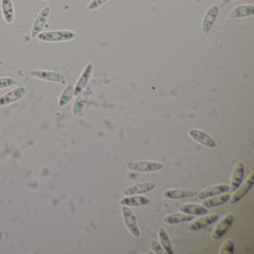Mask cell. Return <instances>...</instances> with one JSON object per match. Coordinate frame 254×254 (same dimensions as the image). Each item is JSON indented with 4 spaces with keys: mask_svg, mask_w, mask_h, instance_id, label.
Segmentation results:
<instances>
[{
    "mask_svg": "<svg viewBox=\"0 0 254 254\" xmlns=\"http://www.w3.org/2000/svg\"><path fill=\"white\" fill-rule=\"evenodd\" d=\"M16 84H17V81L15 78H11V77L0 78V90L13 87Z\"/></svg>",
    "mask_w": 254,
    "mask_h": 254,
    "instance_id": "27",
    "label": "cell"
},
{
    "mask_svg": "<svg viewBox=\"0 0 254 254\" xmlns=\"http://www.w3.org/2000/svg\"><path fill=\"white\" fill-rule=\"evenodd\" d=\"M254 14V5H239L233 8L230 14L229 17L232 19L242 18V17H250Z\"/></svg>",
    "mask_w": 254,
    "mask_h": 254,
    "instance_id": "20",
    "label": "cell"
},
{
    "mask_svg": "<svg viewBox=\"0 0 254 254\" xmlns=\"http://www.w3.org/2000/svg\"><path fill=\"white\" fill-rule=\"evenodd\" d=\"M1 8L5 23L8 24L12 23L15 17V11L12 0H1Z\"/></svg>",
    "mask_w": 254,
    "mask_h": 254,
    "instance_id": "18",
    "label": "cell"
},
{
    "mask_svg": "<svg viewBox=\"0 0 254 254\" xmlns=\"http://www.w3.org/2000/svg\"><path fill=\"white\" fill-rule=\"evenodd\" d=\"M179 210L183 213L191 214V215H205L207 213L208 209L202 205L196 203H186L180 206Z\"/></svg>",
    "mask_w": 254,
    "mask_h": 254,
    "instance_id": "22",
    "label": "cell"
},
{
    "mask_svg": "<svg viewBox=\"0 0 254 254\" xmlns=\"http://www.w3.org/2000/svg\"><path fill=\"white\" fill-rule=\"evenodd\" d=\"M244 172H245V167H244L243 163L242 162L236 163L234 169H233L231 181H230V189L231 191H236L242 184Z\"/></svg>",
    "mask_w": 254,
    "mask_h": 254,
    "instance_id": "14",
    "label": "cell"
},
{
    "mask_svg": "<svg viewBox=\"0 0 254 254\" xmlns=\"http://www.w3.org/2000/svg\"><path fill=\"white\" fill-rule=\"evenodd\" d=\"M151 247L152 248L154 254H164L165 251H163V248H162L161 245L158 243V242L156 240L151 241Z\"/></svg>",
    "mask_w": 254,
    "mask_h": 254,
    "instance_id": "29",
    "label": "cell"
},
{
    "mask_svg": "<svg viewBox=\"0 0 254 254\" xmlns=\"http://www.w3.org/2000/svg\"><path fill=\"white\" fill-rule=\"evenodd\" d=\"M75 83L74 81H71L64 90L63 93L61 95L59 100V105L62 108L66 106L72 100L74 96V91H75Z\"/></svg>",
    "mask_w": 254,
    "mask_h": 254,
    "instance_id": "24",
    "label": "cell"
},
{
    "mask_svg": "<svg viewBox=\"0 0 254 254\" xmlns=\"http://www.w3.org/2000/svg\"><path fill=\"white\" fill-rule=\"evenodd\" d=\"M3 64H4L3 61L1 60V59H0V66H2V65Z\"/></svg>",
    "mask_w": 254,
    "mask_h": 254,
    "instance_id": "30",
    "label": "cell"
},
{
    "mask_svg": "<svg viewBox=\"0 0 254 254\" xmlns=\"http://www.w3.org/2000/svg\"><path fill=\"white\" fill-rule=\"evenodd\" d=\"M26 93H27V90L25 87H17L14 89L0 98V105L5 106V105H10L20 101L26 96Z\"/></svg>",
    "mask_w": 254,
    "mask_h": 254,
    "instance_id": "8",
    "label": "cell"
},
{
    "mask_svg": "<svg viewBox=\"0 0 254 254\" xmlns=\"http://www.w3.org/2000/svg\"><path fill=\"white\" fill-rule=\"evenodd\" d=\"M158 236L160 239V245L167 254H173L174 251L169 240V236L166 230L163 227H160L158 230Z\"/></svg>",
    "mask_w": 254,
    "mask_h": 254,
    "instance_id": "25",
    "label": "cell"
},
{
    "mask_svg": "<svg viewBox=\"0 0 254 254\" xmlns=\"http://www.w3.org/2000/svg\"><path fill=\"white\" fill-rule=\"evenodd\" d=\"M77 35L70 30L50 31L41 32L37 38L43 42H64V41H72L76 38Z\"/></svg>",
    "mask_w": 254,
    "mask_h": 254,
    "instance_id": "1",
    "label": "cell"
},
{
    "mask_svg": "<svg viewBox=\"0 0 254 254\" xmlns=\"http://www.w3.org/2000/svg\"><path fill=\"white\" fill-rule=\"evenodd\" d=\"M218 10L219 8L218 5H213L206 11L202 22L201 30L203 34L209 33V31L212 29V25L218 15Z\"/></svg>",
    "mask_w": 254,
    "mask_h": 254,
    "instance_id": "10",
    "label": "cell"
},
{
    "mask_svg": "<svg viewBox=\"0 0 254 254\" xmlns=\"http://www.w3.org/2000/svg\"><path fill=\"white\" fill-rule=\"evenodd\" d=\"M189 134L191 136V139L204 146L208 147V148H215V141L209 135L206 134L202 130H198V129H190L189 130Z\"/></svg>",
    "mask_w": 254,
    "mask_h": 254,
    "instance_id": "11",
    "label": "cell"
},
{
    "mask_svg": "<svg viewBox=\"0 0 254 254\" xmlns=\"http://www.w3.org/2000/svg\"><path fill=\"white\" fill-rule=\"evenodd\" d=\"M230 197V194H227V193L217 194V195L204 199V200L202 202L201 205L205 208L213 207V206H218V205L223 204V203L228 201Z\"/></svg>",
    "mask_w": 254,
    "mask_h": 254,
    "instance_id": "21",
    "label": "cell"
},
{
    "mask_svg": "<svg viewBox=\"0 0 254 254\" xmlns=\"http://www.w3.org/2000/svg\"><path fill=\"white\" fill-rule=\"evenodd\" d=\"M151 202L150 198L146 196L142 195H130L126 196L120 200V204L123 206H144L148 204Z\"/></svg>",
    "mask_w": 254,
    "mask_h": 254,
    "instance_id": "16",
    "label": "cell"
},
{
    "mask_svg": "<svg viewBox=\"0 0 254 254\" xmlns=\"http://www.w3.org/2000/svg\"><path fill=\"white\" fill-rule=\"evenodd\" d=\"M218 218V215L217 213H212L209 215H206V216L202 217V218H198V219L191 222L189 225V229L191 230H200V229L203 228V227L215 222Z\"/></svg>",
    "mask_w": 254,
    "mask_h": 254,
    "instance_id": "17",
    "label": "cell"
},
{
    "mask_svg": "<svg viewBox=\"0 0 254 254\" xmlns=\"http://www.w3.org/2000/svg\"><path fill=\"white\" fill-rule=\"evenodd\" d=\"M44 1H53V0H44Z\"/></svg>",
    "mask_w": 254,
    "mask_h": 254,
    "instance_id": "31",
    "label": "cell"
},
{
    "mask_svg": "<svg viewBox=\"0 0 254 254\" xmlns=\"http://www.w3.org/2000/svg\"><path fill=\"white\" fill-rule=\"evenodd\" d=\"M197 191L182 189H172L166 190L163 193V197L169 199H182L193 197L197 194Z\"/></svg>",
    "mask_w": 254,
    "mask_h": 254,
    "instance_id": "15",
    "label": "cell"
},
{
    "mask_svg": "<svg viewBox=\"0 0 254 254\" xmlns=\"http://www.w3.org/2000/svg\"><path fill=\"white\" fill-rule=\"evenodd\" d=\"M50 13H51V9L50 7H45L41 10L32 26V32H31L32 38H36L39 34L42 32L43 29H44L47 21H48Z\"/></svg>",
    "mask_w": 254,
    "mask_h": 254,
    "instance_id": "3",
    "label": "cell"
},
{
    "mask_svg": "<svg viewBox=\"0 0 254 254\" xmlns=\"http://www.w3.org/2000/svg\"><path fill=\"white\" fill-rule=\"evenodd\" d=\"M156 184L154 182L140 183L127 187L123 191L125 196L134 195V194H142L148 192L155 188Z\"/></svg>",
    "mask_w": 254,
    "mask_h": 254,
    "instance_id": "12",
    "label": "cell"
},
{
    "mask_svg": "<svg viewBox=\"0 0 254 254\" xmlns=\"http://www.w3.org/2000/svg\"><path fill=\"white\" fill-rule=\"evenodd\" d=\"M90 96V90L84 89L76 96L75 102H74L73 108H72V114L74 116H78L84 109L87 99Z\"/></svg>",
    "mask_w": 254,
    "mask_h": 254,
    "instance_id": "19",
    "label": "cell"
},
{
    "mask_svg": "<svg viewBox=\"0 0 254 254\" xmlns=\"http://www.w3.org/2000/svg\"><path fill=\"white\" fill-rule=\"evenodd\" d=\"M234 251V243L231 239H227L220 249V254H233Z\"/></svg>",
    "mask_w": 254,
    "mask_h": 254,
    "instance_id": "26",
    "label": "cell"
},
{
    "mask_svg": "<svg viewBox=\"0 0 254 254\" xmlns=\"http://www.w3.org/2000/svg\"><path fill=\"white\" fill-rule=\"evenodd\" d=\"M194 215L191 214L173 213L166 215L163 218V221L169 224H178V223L187 222L194 219Z\"/></svg>",
    "mask_w": 254,
    "mask_h": 254,
    "instance_id": "23",
    "label": "cell"
},
{
    "mask_svg": "<svg viewBox=\"0 0 254 254\" xmlns=\"http://www.w3.org/2000/svg\"><path fill=\"white\" fill-rule=\"evenodd\" d=\"M93 64H88L84 68L81 73V76L78 78V81L75 85V91H74V96H77L82 90L85 89L91 78L93 74Z\"/></svg>",
    "mask_w": 254,
    "mask_h": 254,
    "instance_id": "9",
    "label": "cell"
},
{
    "mask_svg": "<svg viewBox=\"0 0 254 254\" xmlns=\"http://www.w3.org/2000/svg\"><path fill=\"white\" fill-rule=\"evenodd\" d=\"M121 212L123 220H124L125 224H126L127 230L135 237L139 236L140 233H139V228H138L137 224H136V218H135L133 214L132 213L131 210L127 206H123L121 208Z\"/></svg>",
    "mask_w": 254,
    "mask_h": 254,
    "instance_id": "5",
    "label": "cell"
},
{
    "mask_svg": "<svg viewBox=\"0 0 254 254\" xmlns=\"http://www.w3.org/2000/svg\"><path fill=\"white\" fill-rule=\"evenodd\" d=\"M109 0H92L91 2L89 3L88 9L90 11H93V10L97 9L99 7L102 6V5L105 2H108Z\"/></svg>",
    "mask_w": 254,
    "mask_h": 254,
    "instance_id": "28",
    "label": "cell"
},
{
    "mask_svg": "<svg viewBox=\"0 0 254 254\" xmlns=\"http://www.w3.org/2000/svg\"><path fill=\"white\" fill-rule=\"evenodd\" d=\"M234 221V215L231 213L227 214L224 215L219 222L218 223L213 231H212V236L214 239H219L225 234L230 226L233 224Z\"/></svg>",
    "mask_w": 254,
    "mask_h": 254,
    "instance_id": "6",
    "label": "cell"
},
{
    "mask_svg": "<svg viewBox=\"0 0 254 254\" xmlns=\"http://www.w3.org/2000/svg\"><path fill=\"white\" fill-rule=\"evenodd\" d=\"M230 190V187L227 184H218L214 187H209L206 190H202L197 194V199L199 200H204L208 197L217 195V194H222Z\"/></svg>",
    "mask_w": 254,
    "mask_h": 254,
    "instance_id": "13",
    "label": "cell"
},
{
    "mask_svg": "<svg viewBox=\"0 0 254 254\" xmlns=\"http://www.w3.org/2000/svg\"><path fill=\"white\" fill-rule=\"evenodd\" d=\"M254 182V172H251L249 176L247 178L246 181H245L242 187L240 188H238L237 190L235 191L234 194L233 195L230 196V199L228 201L231 204H234V203L239 202L247 193L248 192L251 187H252L253 184Z\"/></svg>",
    "mask_w": 254,
    "mask_h": 254,
    "instance_id": "7",
    "label": "cell"
},
{
    "mask_svg": "<svg viewBox=\"0 0 254 254\" xmlns=\"http://www.w3.org/2000/svg\"><path fill=\"white\" fill-rule=\"evenodd\" d=\"M30 75L35 78L50 82L64 83L66 79V76L64 74L53 71L32 70L31 71Z\"/></svg>",
    "mask_w": 254,
    "mask_h": 254,
    "instance_id": "4",
    "label": "cell"
},
{
    "mask_svg": "<svg viewBox=\"0 0 254 254\" xmlns=\"http://www.w3.org/2000/svg\"><path fill=\"white\" fill-rule=\"evenodd\" d=\"M127 169L136 172H151L163 169V165L160 162L136 161L127 163Z\"/></svg>",
    "mask_w": 254,
    "mask_h": 254,
    "instance_id": "2",
    "label": "cell"
}]
</instances>
